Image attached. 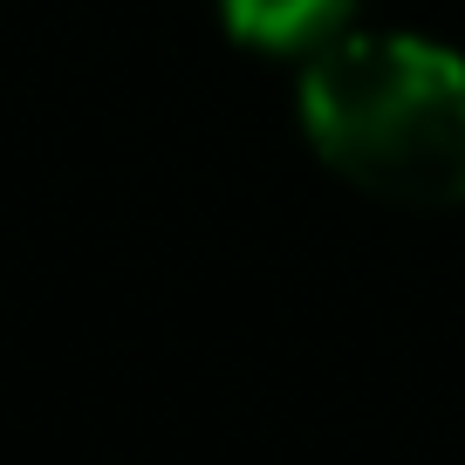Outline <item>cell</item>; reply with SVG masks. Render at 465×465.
Returning <instances> with one entry per match:
<instances>
[{
    "mask_svg": "<svg viewBox=\"0 0 465 465\" xmlns=\"http://www.w3.org/2000/svg\"><path fill=\"white\" fill-rule=\"evenodd\" d=\"M232 42L261 48V55H315L335 35H349L356 0H219Z\"/></svg>",
    "mask_w": 465,
    "mask_h": 465,
    "instance_id": "cell-2",
    "label": "cell"
},
{
    "mask_svg": "<svg viewBox=\"0 0 465 465\" xmlns=\"http://www.w3.org/2000/svg\"><path fill=\"white\" fill-rule=\"evenodd\" d=\"M302 137L383 205H465V55L424 35H335L294 89Z\"/></svg>",
    "mask_w": 465,
    "mask_h": 465,
    "instance_id": "cell-1",
    "label": "cell"
}]
</instances>
